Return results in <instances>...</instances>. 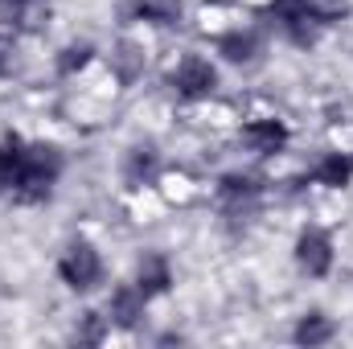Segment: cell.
Here are the masks:
<instances>
[{
	"mask_svg": "<svg viewBox=\"0 0 353 349\" xmlns=\"http://www.w3.org/2000/svg\"><path fill=\"white\" fill-rule=\"evenodd\" d=\"M185 17V0H128V21L144 29H176Z\"/></svg>",
	"mask_w": 353,
	"mask_h": 349,
	"instance_id": "8992f818",
	"label": "cell"
},
{
	"mask_svg": "<svg viewBox=\"0 0 353 349\" xmlns=\"http://www.w3.org/2000/svg\"><path fill=\"white\" fill-rule=\"evenodd\" d=\"M132 283H136L148 300H152V296H165V292L173 288V263L165 259V255H144V259L136 263Z\"/></svg>",
	"mask_w": 353,
	"mask_h": 349,
	"instance_id": "52a82bcc",
	"label": "cell"
},
{
	"mask_svg": "<svg viewBox=\"0 0 353 349\" xmlns=\"http://www.w3.org/2000/svg\"><path fill=\"white\" fill-rule=\"evenodd\" d=\"M214 50H218V58L230 62V66H255L259 54H263V33H259L255 25H247V21H234V25H226V29L214 37Z\"/></svg>",
	"mask_w": 353,
	"mask_h": 349,
	"instance_id": "277c9868",
	"label": "cell"
},
{
	"mask_svg": "<svg viewBox=\"0 0 353 349\" xmlns=\"http://www.w3.org/2000/svg\"><path fill=\"white\" fill-rule=\"evenodd\" d=\"M292 259H296V267H300L308 279H325V275L333 271V263H337V243H333L329 230H321V226H304V230L296 235Z\"/></svg>",
	"mask_w": 353,
	"mask_h": 349,
	"instance_id": "3957f363",
	"label": "cell"
},
{
	"mask_svg": "<svg viewBox=\"0 0 353 349\" xmlns=\"http://www.w3.org/2000/svg\"><path fill=\"white\" fill-rule=\"evenodd\" d=\"M304 181H312L316 189H345V185H353V152L350 148H329V152H321V157L304 169Z\"/></svg>",
	"mask_w": 353,
	"mask_h": 349,
	"instance_id": "5b68a950",
	"label": "cell"
},
{
	"mask_svg": "<svg viewBox=\"0 0 353 349\" xmlns=\"http://www.w3.org/2000/svg\"><path fill=\"white\" fill-rule=\"evenodd\" d=\"M165 83L173 87V94L181 103H210L218 94V66L205 54L185 50V54H176L173 62H169Z\"/></svg>",
	"mask_w": 353,
	"mask_h": 349,
	"instance_id": "6da1fadb",
	"label": "cell"
},
{
	"mask_svg": "<svg viewBox=\"0 0 353 349\" xmlns=\"http://www.w3.org/2000/svg\"><path fill=\"white\" fill-rule=\"evenodd\" d=\"M107 275V263L103 251L90 243V239H74L62 255H58V279L70 288V292H94Z\"/></svg>",
	"mask_w": 353,
	"mask_h": 349,
	"instance_id": "7a4b0ae2",
	"label": "cell"
},
{
	"mask_svg": "<svg viewBox=\"0 0 353 349\" xmlns=\"http://www.w3.org/2000/svg\"><path fill=\"white\" fill-rule=\"evenodd\" d=\"M337 333V325L325 317V312H304L300 321H296V341L300 346H321V341H329Z\"/></svg>",
	"mask_w": 353,
	"mask_h": 349,
	"instance_id": "ba28073f",
	"label": "cell"
}]
</instances>
